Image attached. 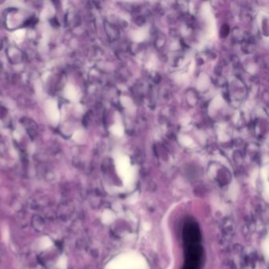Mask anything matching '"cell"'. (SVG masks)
<instances>
[{
  "instance_id": "obj_1",
  "label": "cell",
  "mask_w": 269,
  "mask_h": 269,
  "mask_svg": "<svg viewBox=\"0 0 269 269\" xmlns=\"http://www.w3.org/2000/svg\"><path fill=\"white\" fill-rule=\"evenodd\" d=\"M185 264L183 269H200L203 249L200 245V231L197 223L188 222L183 228Z\"/></svg>"
}]
</instances>
